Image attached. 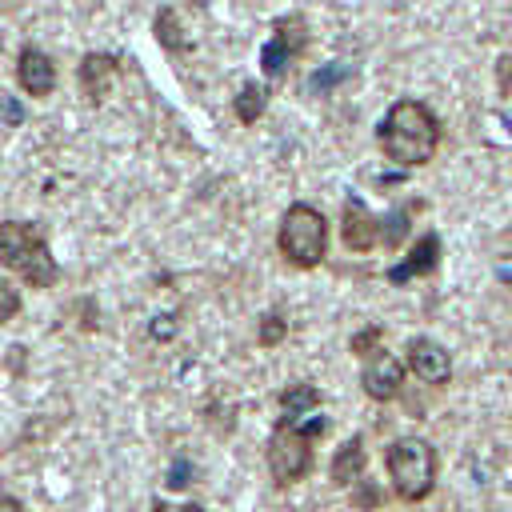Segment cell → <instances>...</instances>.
Returning a JSON list of instances; mask_svg holds the SVG:
<instances>
[{
  "mask_svg": "<svg viewBox=\"0 0 512 512\" xmlns=\"http://www.w3.org/2000/svg\"><path fill=\"white\" fill-rule=\"evenodd\" d=\"M376 144L392 164L420 168L440 148V120L424 100H396L376 128Z\"/></svg>",
  "mask_w": 512,
  "mask_h": 512,
  "instance_id": "6da1fadb",
  "label": "cell"
},
{
  "mask_svg": "<svg viewBox=\"0 0 512 512\" xmlns=\"http://www.w3.org/2000/svg\"><path fill=\"white\" fill-rule=\"evenodd\" d=\"M0 264L16 268L20 280L32 288H48L60 276V268L48 252V240H44L40 224H32V220H4L0 224Z\"/></svg>",
  "mask_w": 512,
  "mask_h": 512,
  "instance_id": "7a4b0ae2",
  "label": "cell"
},
{
  "mask_svg": "<svg viewBox=\"0 0 512 512\" xmlns=\"http://www.w3.org/2000/svg\"><path fill=\"white\" fill-rule=\"evenodd\" d=\"M324 428H328V420L320 412H312L308 420H296V424H276V432L268 436V472L280 488L296 484L312 472V444H316V436H324Z\"/></svg>",
  "mask_w": 512,
  "mask_h": 512,
  "instance_id": "3957f363",
  "label": "cell"
},
{
  "mask_svg": "<svg viewBox=\"0 0 512 512\" xmlns=\"http://www.w3.org/2000/svg\"><path fill=\"white\" fill-rule=\"evenodd\" d=\"M276 244H280L288 264L316 268L324 260V248H328V220H324V212L312 208V204H292L284 212V220H280Z\"/></svg>",
  "mask_w": 512,
  "mask_h": 512,
  "instance_id": "277c9868",
  "label": "cell"
},
{
  "mask_svg": "<svg viewBox=\"0 0 512 512\" xmlns=\"http://www.w3.org/2000/svg\"><path fill=\"white\" fill-rule=\"evenodd\" d=\"M388 480L400 500H424L436 480V452L420 436H400L388 448Z\"/></svg>",
  "mask_w": 512,
  "mask_h": 512,
  "instance_id": "5b68a950",
  "label": "cell"
},
{
  "mask_svg": "<svg viewBox=\"0 0 512 512\" xmlns=\"http://www.w3.org/2000/svg\"><path fill=\"white\" fill-rule=\"evenodd\" d=\"M304 20L300 16H284V20H276V32H272V40L264 44V56H260V64H264V76L276 84V80H284V72H288V64L304 52Z\"/></svg>",
  "mask_w": 512,
  "mask_h": 512,
  "instance_id": "8992f818",
  "label": "cell"
},
{
  "mask_svg": "<svg viewBox=\"0 0 512 512\" xmlns=\"http://www.w3.org/2000/svg\"><path fill=\"white\" fill-rule=\"evenodd\" d=\"M340 236L348 252H372L376 244H384V220L372 216L364 208V200H344V220H340Z\"/></svg>",
  "mask_w": 512,
  "mask_h": 512,
  "instance_id": "52a82bcc",
  "label": "cell"
},
{
  "mask_svg": "<svg viewBox=\"0 0 512 512\" xmlns=\"http://www.w3.org/2000/svg\"><path fill=\"white\" fill-rule=\"evenodd\" d=\"M360 384H364V392L372 396V400H396L400 396V388H404V364L392 356V352H372L368 360H364V368H360Z\"/></svg>",
  "mask_w": 512,
  "mask_h": 512,
  "instance_id": "ba28073f",
  "label": "cell"
},
{
  "mask_svg": "<svg viewBox=\"0 0 512 512\" xmlns=\"http://www.w3.org/2000/svg\"><path fill=\"white\" fill-rule=\"evenodd\" d=\"M404 352H408V368L416 372V380H424V384H448L452 356H448L444 344H436L428 336H416V340H408Z\"/></svg>",
  "mask_w": 512,
  "mask_h": 512,
  "instance_id": "9c48e42d",
  "label": "cell"
},
{
  "mask_svg": "<svg viewBox=\"0 0 512 512\" xmlns=\"http://www.w3.org/2000/svg\"><path fill=\"white\" fill-rule=\"evenodd\" d=\"M16 80H20V88L28 96H48L56 88V64H52V56L40 52L36 44L20 48V56H16Z\"/></svg>",
  "mask_w": 512,
  "mask_h": 512,
  "instance_id": "30bf717a",
  "label": "cell"
},
{
  "mask_svg": "<svg viewBox=\"0 0 512 512\" xmlns=\"http://www.w3.org/2000/svg\"><path fill=\"white\" fill-rule=\"evenodd\" d=\"M76 80H80L84 96H88L92 104H100V100L108 96L112 80H116V56H108V52H88V56L80 60V68H76Z\"/></svg>",
  "mask_w": 512,
  "mask_h": 512,
  "instance_id": "8fae6325",
  "label": "cell"
},
{
  "mask_svg": "<svg viewBox=\"0 0 512 512\" xmlns=\"http://www.w3.org/2000/svg\"><path fill=\"white\" fill-rule=\"evenodd\" d=\"M436 260H440V240L428 232V236H420V240L412 244L408 260H404V264H396V268L388 272V280H392V284H404V280H412V276H424V272H432V268H436Z\"/></svg>",
  "mask_w": 512,
  "mask_h": 512,
  "instance_id": "7c38bea8",
  "label": "cell"
},
{
  "mask_svg": "<svg viewBox=\"0 0 512 512\" xmlns=\"http://www.w3.org/2000/svg\"><path fill=\"white\" fill-rule=\"evenodd\" d=\"M364 440L360 436H352V440H344L340 448H336V456H332V468H328V476H332V484L336 488H348V484H356L360 476H364Z\"/></svg>",
  "mask_w": 512,
  "mask_h": 512,
  "instance_id": "4fadbf2b",
  "label": "cell"
},
{
  "mask_svg": "<svg viewBox=\"0 0 512 512\" xmlns=\"http://www.w3.org/2000/svg\"><path fill=\"white\" fill-rule=\"evenodd\" d=\"M280 424H296V420H308L312 412H320V392L312 384H292L284 396H280Z\"/></svg>",
  "mask_w": 512,
  "mask_h": 512,
  "instance_id": "5bb4252c",
  "label": "cell"
},
{
  "mask_svg": "<svg viewBox=\"0 0 512 512\" xmlns=\"http://www.w3.org/2000/svg\"><path fill=\"white\" fill-rule=\"evenodd\" d=\"M264 108H268V88L264 84H244L240 96H236V120L240 124H256Z\"/></svg>",
  "mask_w": 512,
  "mask_h": 512,
  "instance_id": "9a60e30c",
  "label": "cell"
},
{
  "mask_svg": "<svg viewBox=\"0 0 512 512\" xmlns=\"http://www.w3.org/2000/svg\"><path fill=\"white\" fill-rule=\"evenodd\" d=\"M156 40L168 52H184L188 48V36H180V24H176V12L172 8H160V16H156Z\"/></svg>",
  "mask_w": 512,
  "mask_h": 512,
  "instance_id": "2e32d148",
  "label": "cell"
},
{
  "mask_svg": "<svg viewBox=\"0 0 512 512\" xmlns=\"http://www.w3.org/2000/svg\"><path fill=\"white\" fill-rule=\"evenodd\" d=\"M284 332H288V320H284L280 312H268V316L260 320V332H256V340H260L264 348H272V344H280V340H284Z\"/></svg>",
  "mask_w": 512,
  "mask_h": 512,
  "instance_id": "e0dca14e",
  "label": "cell"
},
{
  "mask_svg": "<svg viewBox=\"0 0 512 512\" xmlns=\"http://www.w3.org/2000/svg\"><path fill=\"white\" fill-rule=\"evenodd\" d=\"M16 312H20V292L8 276H0V324H8Z\"/></svg>",
  "mask_w": 512,
  "mask_h": 512,
  "instance_id": "ac0fdd59",
  "label": "cell"
},
{
  "mask_svg": "<svg viewBox=\"0 0 512 512\" xmlns=\"http://www.w3.org/2000/svg\"><path fill=\"white\" fill-rule=\"evenodd\" d=\"M380 340H384V328L372 324V328H364V332L352 336V352H356V356H372V352H380V348H376Z\"/></svg>",
  "mask_w": 512,
  "mask_h": 512,
  "instance_id": "d6986e66",
  "label": "cell"
},
{
  "mask_svg": "<svg viewBox=\"0 0 512 512\" xmlns=\"http://www.w3.org/2000/svg\"><path fill=\"white\" fill-rule=\"evenodd\" d=\"M0 116H4V120L16 128V124L24 120V108H20V100H16V96H0Z\"/></svg>",
  "mask_w": 512,
  "mask_h": 512,
  "instance_id": "ffe728a7",
  "label": "cell"
},
{
  "mask_svg": "<svg viewBox=\"0 0 512 512\" xmlns=\"http://www.w3.org/2000/svg\"><path fill=\"white\" fill-rule=\"evenodd\" d=\"M148 332H152L156 340H168V336L176 332V320H172V316H156V320L148 324Z\"/></svg>",
  "mask_w": 512,
  "mask_h": 512,
  "instance_id": "44dd1931",
  "label": "cell"
},
{
  "mask_svg": "<svg viewBox=\"0 0 512 512\" xmlns=\"http://www.w3.org/2000/svg\"><path fill=\"white\" fill-rule=\"evenodd\" d=\"M152 512H204V508H200V504H164V500H160Z\"/></svg>",
  "mask_w": 512,
  "mask_h": 512,
  "instance_id": "7402d4cb",
  "label": "cell"
},
{
  "mask_svg": "<svg viewBox=\"0 0 512 512\" xmlns=\"http://www.w3.org/2000/svg\"><path fill=\"white\" fill-rule=\"evenodd\" d=\"M0 512H24V504L16 496H0Z\"/></svg>",
  "mask_w": 512,
  "mask_h": 512,
  "instance_id": "603a6c76",
  "label": "cell"
}]
</instances>
